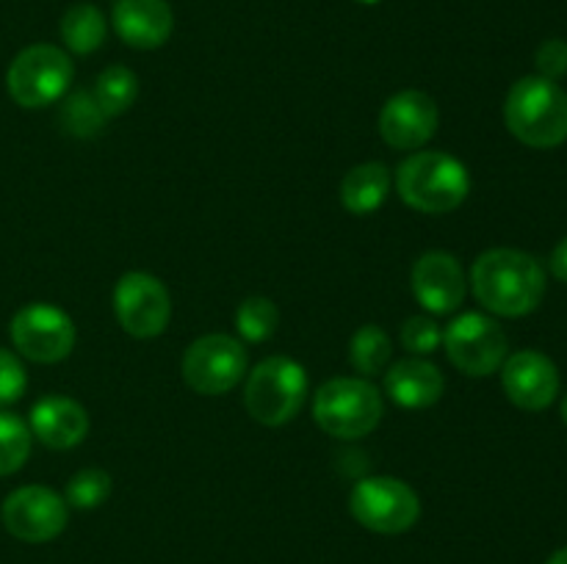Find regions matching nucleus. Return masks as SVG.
I'll list each match as a JSON object with an SVG mask.
<instances>
[{"label":"nucleus","mask_w":567,"mask_h":564,"mask_svg":"<svg viewBox=\"0 0 567 564\" xmlns=\"http://www.w3.org/2000/svg\"><path fill=\"white\" fill-rule=\"evenodd\" d=\"M449 359L468 376H491L507 359V335L491 315L463 313L443 330Z\"/></svg>","instance_id":"nucleus-10"},{"label":"nucleus","mask_w":567,"mask_h":564,"mask_svg":"<svg viewBox=\"0 0 567 564\" xmlns=\"http://www.w3.org/2000/svg\"><path fill=\"white\" fill-rule=\"evenodd\" d=\"M247 374V348L233 335H203L183 354V379L199 396H225Z\"/></svg>","instance_id":"nucleus-8"},{"label":"nucleus","mask_w":567,"mask_h":564,"mask_svg":"<svg viewBox=\"0 0 567 564\" xmlns=\"http://www.w3.org/2000/svg\"><path fill=\"white\" fill-rule=\"evenodd\" d=\"M349 363L363 376H374L391 363V337L382 326L363 324L349 343Z\"/></svg>","instance_id":"nucleus-22"},{"label":"nucleus","mask_w":567,"mask_h":564,"mask_svg":"<svg viewBox=\"0 0 567 564\" xmlns=\"http://www.w3.org/2000/svg\"><path fill=\"white\" fill-rule=\"evenodd\" d=\"M471 288L485 310L504 318H520L540 307L546 296V269L520 249H487L474 260Z\"/></svg>","instance_id":"nucleus-1"},{"label":"nucleus","mask_w":567,"mask_h":564,"mask_svg":"<svg viewBox=\"0 0 567 564\" xmlns=\"http://www.w3.org/2000/svg\"><path fill=\"white\" fill-rule=\"evenodd\" d=\"M546 564H567V547H559V551L554 553Z\"/></svg>","instance_id":"nucleus-31"},{"label":"nucleus","mask_w":567,"mask_h":564,"mask_svg":"<svg viewBox=\"0 0 567 564\" xmlns=\"http://www.w3.org/2000/svg\"><path fill=\"white\" fill-rule=\"evenodd\" d=\"M59 125L64 127V133H70V136L92 138L105 127V114L100 111L97 100H94V94L89 92V88H78V92H72L70 97L61 103Z\"/></svg>","instance_id":"nucleus-23"},{"label":"nucleus","mask_w":567,"mask_h":564,"mask_svg":"<svg viewBox=\"0 0 567 564\" xmlns=\"http://www.w3.org/2000/svg\"><path fill=\"white\" fill-rule=\"evenodd\" d=\"M111 22L125 44L136 50H155L172 36L175 14L166 0H116Z\"/></svg>","instance_id":"nucleus-17"},{"label":"nucleus","mask_w":567,"mask_h":564,"mask_svg":"<svg viewBox=\"0 0 567 564\" xmlns=\"http://www.w3.org/2000/svg\"><path fill=\"white\" fill-rule=\"evenodd\" d=\"M94 100H97L100 111L105 114V119H114V116L125 114L138 97V77L136 72L127 70V66L114 64L105 66L97 75L92 88Z\"/></svg>","instance_id":"nucleus-21"},{"label":"nucleus","mask_w":567,"mask_h":564,"mask_svg":"<svg viewBox=\"0 0 567 564\" xmlns=\"http://www.w3.org/2000/svg\"><path fill=\"white\" fill-rule=\"evenodd\" d=\"M75 77L70 55L55 44H31L20 50L6 72L9 97L20 108H44L64 97Z\"/></svg>","instance_id":"nucleus-6"},{"label":"nucleus","mask_w":567,"mask_h":564,"mask_svg":"<svg viewBox=\"0 0 567 564\" xmlns=\"http://www.w3.org/2000/svg\"><path fill=\"white\" fill-rule=\"evenodd\" d=\"M559 409H563V420L567 424V396L563 398V407H559Z\"/></svg>","instance_id":"nucleus-32"},{"label":"nucleus","mask_w":567,"mask_h":564,"mask_svg":"<svg viewBox=\"0 0 567 564\" xmlns=\"http://www.w3.org/2000/svg\"><path fill=\"white\" fill-rule=\"evenodd\" d=\"M31 426L14 412H0V476H11L31 457Z\"/></svg>","instance_id":"nucleus-24"},{"label":"nucleus","mask_w":567,"mask_h":564,"mask_svg":"<svg viewBox=\"0 0 567 564\" xmlns=\"http://www.w3.org/2000/svg\"><path fill=\"white\" fill-rule=\"evenodd\" d=\"M9 335L17 354L31 363H61L75 348V324L64 310L48 302H31L17 310Z\"/></svg>","instance_id":"nucleus-9"},{"label":"nucleus","mask_w":567,"mask_h":564,"mask_svg":"<svg viewBox=\"0 0 567 564\" xmlns=\"http://www.w3.org/2000/svg\"><path fill=\"white\" fill-rule=\"evenodd\" d=\"M437 125H441L437 103L419 88H404L382 105L380 133L393 149H421L435 136Z\"/></svg>","instance_id":"nucleus-13"},{"label":"nucleus","mask_w":567,"mask_h":564,"mask_svg":"<svg viewBox=\"0 0 567 564\" xmlns=\"http://www.w3.org/2000/svg\"><path fill=\"white\" fill-rule=\"evenodd\" d=\"M413 293L430 313L449 315L465 299V271L454 254L432 249L413 265Z\"/></svg>","instance_id":"nucleus-15"},{"label":"nucleus","mask_w":567,"mask_h":564,"mask_svg":"<svg viewBox=\"0 0 567 564\" xmlns=\"http://www.w3.org/2000/svg\"><path fill=\"white\" fill-rule=\"evenodd\" d=\"M441 343H443V330L437 326L435 318H430V315H413V318L404 321L402 346L408 348L410 354L424 357V354L437 352Z\"/></svg>","instance_id":"nucleus-27"},{"label":"nucleus","mask_w":567,"mask_h":564,"mask_svg":"<svg viewBox=\"0 0 567 564\" xmlns=\"http://www.w3.org/2000/svg\"><path fill=\"white\" fill-rule=\"evenodd\" d=\"M0 520L14 540L39 545V542L55 540L66 529L70 506L50 487L25 484L6 495Z\"/></svg>","instance_id":"nucleus-12"},{"label":"nucleus","mask_w":567,"mask_h":564,"mask_svg":"<svg viewBox=\"0 0 567 564\" xmlns=\"http://www.w3.org/2000/svg\"><path fill=\"white\" fill-rule=\"evenodd\" d=\"M111 495V476L100 468L78 470L70 481H66L64 501L72 509H97L100 503L109 501Z\"/></svg>","instance_id":"nucleus-26"},{"label":"nucleus","mask_w":567,"mask_h":564,"mask_svg":"<svg viewBox=\"0 0 567 564\" xmlns=\"http://www.w3.org/2000/svg\"><path fill=\"white\" fill-rule=\"evenodd\" d=\"M551 271L554 276H559V280L567 282V238H563V241L557 243V249H554Z\"/></svg>","instance_id":"nucleus-30"},{"label":"nucleus","mask_w":567,"mask_h":564,"mask_svg":"<svg viewBox=\"0 0 567 564\" xmlns=\"http://www.w3.org/2000/svg\"><path fill=\"white\" fill-rule=\"evenodd\" d=\"M28 426L42 446L53 448V451H70L86 440L89 415L75 398L44 396L31 407Z\"/></svg>","instance_id":"nucleus-16"},{"label":"nucleus","mask_w":567,"mask_h":564,"mask_svg":"<svg viewBox=\"0 0 567 564\" xmlns=\"http://www.w3.org/2000/svg\"><path fill=\"white\" fill-rule=\"evenodd\" d=\"M504 119L509 133L526 147H559L567 142V94L548 77H520L507 94Z\"/></svg>","instance_id":"nucleus-3"},{"label":"nucleus","mask_w":567,"mask_h":564,"mask_svg":"<svg viewBox=\"0 0 567 564\" xmlns=\"http://www.w3.org/2000/svg\"><path fill=\"white\" fill-rule=\"evenodd\" d=\"M535 64L540 77H548V81H559V77L567 75V42L565 39H548L537 48Z\"/></svg>","instance_id":"nucleus-29"},{"label":"nucleus","mask_w":567,"mask_h":564,"mask_svg":"<svg viewBox=\"0 0 567 564\" xmlns=\"http://www.w3.org/2000/svg\"><path fill=\"white\" fill-rule=\"evenodd\" d=\"M114 313L127 335L147 341L169 326L172 296L158 276L147 271H127L114 288Z\"/></svg>","instance_id":"nucleus-11"},{"label":"nucleus","mask_w":567,"mask_h":564,"mask_svg":"<svg viewBox=\"0 0 567 564\" xmlns=\"http://www.w3.org/2000/svg\"><path fill=\"white\" fill-rule=\"evenodd\" d=\"M396 191L404 205L426 216L452 213L468 199L471 175L463 160L441 149L413 153L396 169Z\"/></svg>","instance_id":"nucleus-2"},{"label":"nucleus","mask_w":567,"mask_h":564,"mask_svg":"<svg viewBox=\"0 0 567 564\" xmlns=\"http://www.w3.org/2000/svg\"><path fill=\"white\" fill-rule=\"evenodd\" d=\"M308 398V374L291 357H266L249 370L244 387L247 412L264 426L291 424Z\"/></svg>","instance_id":"nucleus-5"},{"label":"nucleus","mask_w":567,"mask_h":564,"mask_svg":"<svg viewBox=\"0 0 567 564\" xmlns=\"http://www.w3.org/2000/svg\"><path fill=\"white\" fill-rule=\"evenodd\" d=\"M391 169L380 160H365L347 171L341 180V205L352 216H369L382 208L391 194Z\"/></svg>","instance_id":"nucleus-19"},{"label":"nucleus","mask_w":567,"mask_h":564,"mask_svg":"<svg viewBox=\"0 0 567 564\" xmlns=\"http://www.w3.org/2000/svg\"><path fill=\"white\" fill-rule=\"evenodd\" d=\"M25 387H28L25 365L20 363V357H17L14 352L0 348V407H9V404L20 401Z\"/></svg>","instance_id":"nucleus-28"},{"label":"nucleus","mask_w":567,"mask_h":564,"mask_svg":"<svg viewBox=\"0 0 567 564\" xmlns=\"http://www.w3.org/2000/svg\"><path fill=\"white\" fill-rule=\"evenodd\" d=\"M443 374L421 357L399 359L385 374V393L404 409H426L443 396Z\"/></svg>","instance_id":"nucleus-18"},{"label":"nucleus","mask_w":567,"mask_h":564,"mask_svg":"<svg viewBox=\"0 0 567 564\" xmlns=\"http://www.w3.org/2000/svg\"><path fill=\"white\" fill-rule=\"evenodd\" d=\"M349 512L374 534H404L421 518V501L410 484L393 476H369L349 495Z\"/></svg>","instance_id":"nucleus-7"},{"label":"nucleus","mask_w":567,"mask_h":564,"mask_svg":"<svg viewBox=\"0 0 567 564\" xmlns=\"http://www.w3.org/2000/svg\"><path fill=\"white\" fill-rule=\"evenodd\" d=\"M385 415L382 393L369 379L336 376L324 382L313 396V418L330 437L360 440L380 426Z\"/></svg>","instance_id":"nucleus-4"},{"label":"nucleus","mask_w":567,"mask_h":564,"mask_svg":"<svg viewBox=\"0 0 567 564\" xmlns=\"http://www.w3.org/2000/svg\"><path fill=\"white\" fill-rule=\"evenodd\" d=\"M59 31L66 50L78 55H89L105 42V17L97 6L75 3L61 17Z\"/></svg>","instance_id":"nucleus-20"},{"label":"nucleus","mask_w":567,"mask_h":564,"mask_svg":"<svg viewBox=\"0 0 567 564\" xmlns=\"http://www.w3.org/2000/svg\"><path fill=\"white\" fill-rule=\"evenodd\" d=\"M502 385L509 401L526 412H540L551 407L559 393V370L546 354L515 352L502 365Z\"/></svg>","instance_id":"nucleus-14"},{"label":"nucleus","mask_w":567,"mask_h":564,"mask_svg":"<svg viewBox=\"0 0 567 564\" xmlns=\"http://www.w3.org/2000/svg\"><path fill=\"white\" fill-rule=\"evenodd\" d=\"M360 3H369L371 6V3H380V0H360Z\"/></svg>","instance_id":"nucleus-33"},{"label":"nucleus","mask_w":567,"mask_h":564,"mask_svg":"<svg viewBox=\"0 0 567 564\" xmlns=\"http://www.w3.org/2000/svg\"><path fill=\"white\" fill-rule=\"evenodd\" d=\"M280 324V310L271 299L266 296H249L238 304L236 310V326L238 335L247 343H264L269 341Z\"/></svg>","instance_id":"nucleus-25"}]
</instances>
